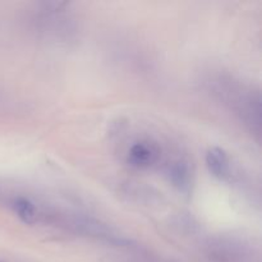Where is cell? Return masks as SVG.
Segmentation results:
<instances>
[{"label": "cell", "instance_id": "cell-1", "mask_svg": "<svg viewBox=\"0 0 262 262\" xmlns=\"http://www.w3.org/2000/svg\"><path fill=\"white\" fill-rule=\"evenodd\" d=\"M160 159V150L156 143L150 141H137L129 147L127 160L132 166L138 169H147L155 165Z\"/></svg>", "mask_w": 262, "mask_h": 262}, {"label": "cell", "instance_id": "cell-2", "mask_svg": "<svg viewBox=\"0 0 262 262\" xmlns=\"http://www.w3.org/2000/svg\"><path fill=\"white\" fill-rule=\"evenodd\" d=\"M211 257L220 262H250V253L241 245L234 243H220L216 247L210 248Z\"/></svg>", "mask_w": 262, "mask_h": 262}, {"label": "cell", "instance_id": "cell-3", "mask_svg": "<svg viewBox=\"0 0 262 262\" xmlns=\"http://www.w3.org/2000/svg\"><path fill=\"white\" fill-rule=\"evenodd\" d=\"M206 164L209 170L217 178L227 179L230 176V160L222 148L214 147L207 151Z\"/></svg>", "mask_w": 262, "mask_h": 262}, {"label": "cell", "instance_id": "cell-4", "mask_svg": "<svg viewBox=\"0 0 262 262\" xmlns=\"http://www.w3.org/2000/svg\"><path fill=\"white\" fill-rule=\"evenodd\" d=\"M169 177L174 186L179 189H187L189 187V170L183 161H177L169 166Z\"/></svg>", "mask_w": 262, "mask_h": 262}, {"label": "cell", "instance_id": "cell-5", "mask_svg": "<svg viewBox=\"0 0 262 262\" xmlns=\"http://www.w3.org/2000/svg\"><path fill=\"white\" fill-rule=\"evenodd\" d=\"M14 210L18 216L27 224L37 222V210L35 205L25 199H19L14 202Z\"/></svg>", "mask_w": 262, "mask_h": 262}]
</instances>
